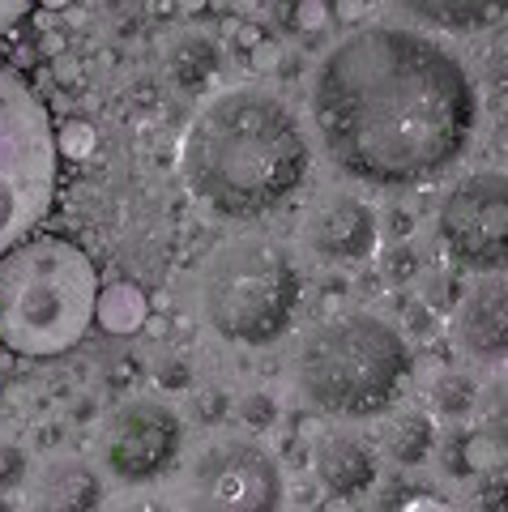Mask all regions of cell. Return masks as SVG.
<instances>
[{"instance_id":"1","label":"cell","mask_w":508,"mask_h":512,"mask_svg":"<svg viewBox=\"0 0 508 512\" xmlns=\"http://www.w3.org/2000/svg\"><path fill=\"white\" fill-rule=\"evenodd\" d=\"M308 99L325 154L376 188L436 180L466 154L479 120L466 64L398 22L346 30L316 64Z\"/></svg>"},{"instance_id":"2","label":"cell","mask_w":508,"mask_h":512,"mask_svg":"<svg viewBox=\"0 0 508 512\" xmlns=\"http://www.w3.org/2000/svg\"><path fill=\"white\" fill-rule=\"evenodd\" d=\"M184 184L218 218H261L308 180L312 146L291 103L235 86L205 103L184 133Z\"/></svg>"},{"instance_id":"3","label":"cell","mask_w":508,"mask_h":512,"mask_svg":"<svg viewBox=\"0 0 508 512\" xmlns=\"http://www.w3.org/2000/svg\"><path fill=\"white\" fill-rule=\"evenodd\" d=\"M99 269L60 235L22 239L0 256V346L22 359H56L86 338Z\"/></svg>"},{"instance_id":"4","label":"cell","mask_w":508,"mask_h":512,"mask_svg":"<svg viewBox=\"0 0 508 512\" xmlns=\"http://www.w3.org/2000/svg\"><path fill=\"white\" fill-rule=\"evenodd\" d=\"M299 397L333 419H368L393 406L410 376L402 333L368 312H346L312 325L291 355Z\"/></svg>"},{"instance_id":"5","label":"cell","mask_w":508,"mask_h":512,"mask_svg":"<svg viewBox=\"0 0 508 512\" xmlns=\"http://www.w3.org/2000/svg\"><path fill=\"white\" fill-rule=\"evenodd\" d=\"M299 308V269L269 235L227 239L201 274V312L218 338L269 346L291 329Z\"/></svg>"},{"instance_id":"6","label":"cell","mask_w":508,"mask_h":512,"mask_svg":"<svg viewBox=\"0 0 508 512\" xmlns=\"http://www.w3.org/2000/svg\"><path fill=\"white\" fill-rule=\"evenodd\" d=\"M52 116L9 64H0V256L30 239L56 201Z\"/></svg>"},{"instance_id":"7","label":"cell","mask_w":508,"mask_h":512,"mask_svg":"<svg viewBox=\"0 0 508 512\" xmlns=\"http://www.w3.org/2000/svg\"><path fill=\"white\" fill-rule=\"evenodd\" d=\"M184 512H278L282 470L269 448L244 436H222L188 461Z\"/></svg>"},{"instance_id":"8","label":"cell","mask_w":508,"mask_h":512,"mask_svg":"<svg viewBox=\"0 0 508 512\" xmlns=\"http://www.w3.org/2000/svg\"><path fill=\"white\" fill-rule=\"evenodd\" d=\"M440 239L470 269H500L508 252V180L500 171L466 175L440 205Z\"/></svg>"},{"instance_id":"9","label":"cell","mask_w":508,"mask_h":512,"mask_svg":"<svg viewBox=\"0 0 508 512\" xmlns=\"http://www.w3.org/2000/svg\"><path fill=\"white\" fill-rule=\"evenodd\" d=\"M180 440H184V427L176 419V410H167L158 402L120 406L103 431L107 474L120 478L124 487H146L176 466Z\"/></svg>"},{"instance_id":"10","label":"cell","mask_w":508,"mask_h":512,"mask_svg":"<svg viewBox=\"0 0 508 512\" xmlns=\"http://www.w3.org/2000/svg\"><path fill=\"white\" fill-rule=\"evenodd\" d=\"M304 244L333 265H355L376 252V214L355 192H325L304 218Z\"/></svg>"},{"instance_id":"11","label":"cell","mask_w":508,"mask_h":512,"mask_svg":"<svg viewBox=\"0 0 508 512\" xmlns=\"http://www.w3.org/2000/svg\"><path fill=\"white\" fill-rule=\"evenodd\" d=\"M457 338L474 359H500L508 346V299L504 278H487L466 295L457 312Z\"/></svg>"},{"instance_id":"12","label":"cell","mask_w":508,"mask_h":512,"mask_svg":"<svg viewBox=\"0 0 508 512\" xmlns=\"http://www.w3.org/2000/svg\"><path fill=\"white\" fill-rule=\"evenodd\" d=\"M103 478L82 457H56L39 470L35 512H99Z\"/></svg>"},{"instance_id":"13","label":"cell","mask_w":508,"mask_h":512,"mask_svg":"<svg viewBox=\"0 0 508 512\" xmlns=\"http://www.w3.org/2000/svg\"><path fill=\"white\" fill-rule=\"evenodd\" d=\"M316 474L333 495H359L376 483V457L368 453V444L355 436L333 431L316 444Z\"/></svg>"},{"instance_id":"14","label":"cell","mask_w":508,"mask_h":512,"mask_svg":"<svg viewBox=\"0 0 508 512\" xmlns=\"http://www.w3.org/2000/svg\"><path fill=\"white\" fill-rule=\"evenodd\" d=\"M150 320V299L141 286L133 282H111L99 286V299H94V325L111 338H133V333Z\"/></svg>"},{"instance_id":"15","label":"cell","mask_w":508,"mask_h":512,"mask_svg":"<svg viewBox=\"0 0 508 512\" xmlns=\"http://www.w3.org/2000/svg\"><path fill=\"white\" fill-rule=\"evenodd\" d=\"M218 47L201 35V30H188V35H180L176 43H171V52H167V73H171V82L184 86V90H197L205 86L210 77L218 73Z\"/></svg>"},{"instance_id":"16","label":"cell","mask_w":508,"mask_h":512,"mask_svg":"<svg viewBox=\"0 0 508 512\" xmlns=\"http://www.w3.org/2000/svg\"><path fill=\"white\" fill-rule=\"evenodd\" d=\"M415 22H427V26H440V30H479V26H491L500 22L504 13L491 9V5H444V0H406L402 5Z\"/></svg>"},{"instance_id":"17","label":"cell","mask_w":508,"mask_h":512,"mask_svg":"<svg viewBox=\"0 0 508 512\" xmlns=\"http://www.w3.org/2000/svg\"><path fill=\"white\" fill-rule=\"evenodd\" d=\"M389 448L402 466H415V461L432 453V423H427L423 414H402V419L389 427Z\"/></svg>"},{"instance_id":"18","label":"cell","mask_w":508,"mask_h":512,"mask_svg":"<svg viewBox=\"0 0 508 512\" xmlns=\"http://www.w3.org/2000/svg\"><path fill=\"white\" fill-rule=\"evenodd\" d=\"M462 466L470 474H500L504 470V444L496 431H474V436L462 444Z\"/></svg>"},{"instance_id":"19","label":"cell","mask_w":508,"mask_h":512,"mask_svg":"<svg viewBox=\"0 0 508 512\" xmlns=\"http://www.w3.org/2000/svg\"><path fill=\"white\" fill-rule=\"evenodd\" d=\"M52 141H56V158L60 154L65 158H86V154H94V124L69 120V124L52 128Z\"/></svg>"},{"instance_id":"20","label":"cell","mask_w":508,"mask_h":512,"mask_svg":"<svg viewBox=\"0 0 508 512\" xmlns=\"http://www.w3.org/2000/svg\"><path fill=\"white\" fill-rule=\"evenodd\" d=\"M240 419L252 427V431H265L278 423V402L269 393H248L244 406H240Z\"/></svg>"},{"instance_id":"21","label":"cell","mask_w":508,"mask_h":512,"mask_svg":"<svg viewBox=\"0 0 508 512\" xmlns=\"http://www.w3.org/2000/svg\"><path fill=\"white\" fill-rule=\"evenodd\" d=\"M329 18H333V13H329L325 0H304V5L291 9V22H295V30H304V35H316V30H325Z\"/></svg>"},{"instance_id":"22","label":"cell","mask_w":508,"mask_h":512,"mask_svg":"<svg viewBox=\"0 0 508 512\" xmlns=\"http://www.w3.org/2000/svg\"><path fill=\"white\" fill-rule=\"evenodd\" d=\"M26 478V453L18 444H0V491H13Z\"/></svg>"},{"instance_id":"23","label":"cell","mask_w":508,"mask_h":512,"mask_svg":"<svg viewBox=\"0 0 508 512\" xmlns=\"http://www.w3.org/2000/svg\"><path fill=\"white\" fill-rule=\"evenodd\" d=\"M470 397H474V393H470V384H466L462 376H449V380L440 384V402L449 406L453 414H466V410H470Z\"/></svg>"},{"instance_id":"24","label":"cell","mask_w":508,"mask_h":512,"mask_svg":"<svg viewBox=\"0 0 508 512\" xmlns=\"http://www.w3.org/2000/svg\"><path fill=\"white\" fill-rule=\"evenodd\" d=\"M154 380L163 384V389H188V363L184 359H163L154 367Z\"/></svg>"},{"instance_id":"25","label":"cell","mask_w":508,"mask_h":512,"mask_svg":"<svg viewBox=\"0 0 508 512\" xmlns=\"http://www.w3.org/2000/svg\"><path fill=\"white\" fill-rule=\"evenodd\" d=\"M22 18H30V5H26V0H0V39H5Z\"/></svg>"},{"instance_id":"26","label":"cell","mask_w":508,"mask_h":512,"mask_svg":"<svg viewBox=\"0 0 508 512\" xmlns=\"http://www.w3.org/2000/svg\"><path fill=\"white\" fill-rule=\"evenodd\" d=\"M398 512H449V504L436 500V495H406Z\"/></svg>"},{"instance_id":"27","label":"cell","mask_w":508,"mask_h":512,"mask_svg":"<svg viewBox=\"0 0 508 512\" xmlns=\"http://www.w3.org/2000/svg\"><path fill=\"white\" fill-rule=\"evenodd\" d=\"M278 60V43H269V39H261L257 47H252V69H269V64Z\"/></svg>"},{"instance_id":"28","label":"cell","mask_w":508,"mask_h":512,"mask_svg":"<svg viewBox=\"0 0 508 512\" xmlns=\"http://www.w3.org/2000/svg\"><path fill=\"white\" fill-rule=\"evenodd\" d=\"M116 512H167V508L158 504V500H146V495H141V500H124V504H116Z\"/></svg>"},{"instance_id":"29","label":"cell","mask_w":508,"mask_h":512,"mask_svg":"<svg viewBox=\"0 0 508 512\" xmlns=\"http://www.w3.org/2000/svg\"><path fill=\"white\" fill-rule=\"evenodd\" d=\"M329 13H338L342 22H351V18H363L368 9H359V5H338V9H329Z\"/></svg>"},{"instance_id":"30","label":"cell","mask_w":508,"mask_h":512,"mask_svg":"<svg viewBox=\"0 0 508 512\" xmlns=\"http://www.w3.org/2000/svg\"><path fill=\"white\" fill-rule=\"evenodd\" d=\"M240 43H244V47H257V43H261V30H257V26H244V30H240Z\"/></svg>"},{"instance_id":"31","label":"cell","mask_w":508,"mask_h":512,"mask_svg":"<svg viewBox=\"0 0 508 512\" xmlns=\"http://www.w3.org/2000/svg\"><path fill=\"white\" fill-rule=\"evenodd\" d=\"M487 508H491V512H500V508H504V504H500V487H491V491H487Z\"/></svg>"}]
</instances>
